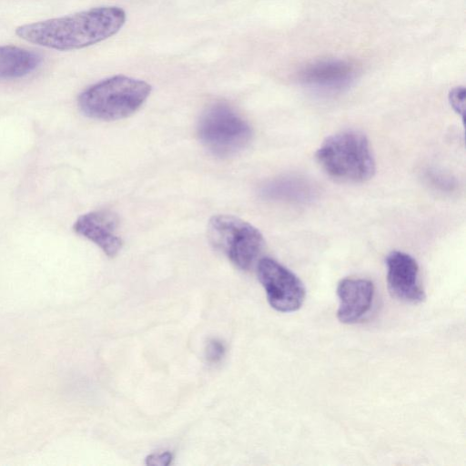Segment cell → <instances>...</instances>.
<instances>
[{
    "label": "cell",
    "instance_id": "cell-15",
    "mask_svg": "<svg viewBox=\"0 0 466 466\" xmlns=\"http://www.w3.org/2000/svg\"><path fill=\"white\" fill-rule=\"evenodd\" d=\"M173 459V455L168 452H161V453H154L146 459V463L147 465H159V466H167L171 463V461Z\"/></svg>",
    "mask_w": 466,
    "mask_h": 466
},
{
    "label": "cell",
    "instance_id": "cell-10",
    "mask_svg": "<svg viewBox=\"0 0 466 466\" xmlns=\"http://www.w3.org/2000/svg\"><path fill=\"white\" fill-rule=\"evenodd\" d=\"M354 67L341 60L320 61L307 66L300 73L303 84L324 91H336L346 87L353 79Z\"/></svg>",
    "mask_w": 466,
    "mask_h": 466
},
{
    "label": "cell",
    "instance_id": "cell-3",
    "mask_svg": "<svg viewBox=\"0 0 466 466\" xmlns=\"http://www.w3.org/2000/svg\"><path fill=\"white\" fill-rule=\"evenodd\" d=\"M322 169L345 182H363L374 175L375 160L366 136L344 130L327 137L316 152Z\"/></svg>",
    "mask_w": 466,
    "mask_h": 466
},
{
    "label": "cell",
    "instance_id": "cell-2",
    "mask_svg": "<svg viewBox=\"0 0 466 466\" xmlns=\"http://www.w3.org/2000/svg\"><path fill=\"white\" fill-rule=\"evenodd\" d=\"M150 92L151 86L146 81L116 75L86 88L79 95L77 104L85 116L112 121L137 112Z\"/></svg>",
    "mask_w": 466,
    "mask_h": 466
},
{
    "label": "cell",
    "instance_id": "cell-11",
    "mask_svg": "<svg viewBox=\"0 0 466 466\" xmlns=\"http://www.w3.org/2000/svg\"><path fill=\"white\" fill-rule=\"evenodd\" d=\"M41 63V57L30 50L14 46H0V78L16 79L35 71Z\"/></svg>",
    "mask_w": 466,
    "mask_h": 466
},
{
    "label": "cell",
    "instance_id": "cell-9",
    "mask_svg": "<svg viewBox=\"0 0 466 466\" xmlns=\"http://www.w3.org/2000/svg\"><path fill=\"white\" fill-rule=\"evenodd\" d=\"M373 283L365 279L346 278L337 287L339 306L338 319L344 324L360 320L371 308L374 297Z\"/></svg>",
    "mask_w": 466,
    "mask_h": 466
},
{
    "label": "cell",
    "instance_id": "cell-8",
    "mask_svg": "<svg viewBox=\"0 0 466 466\" xmlns=\"http://www.w3.org/2000/svg\"><path fill=\"white\" fill-rule=\"evenodd\" d=\"M117 218L108 210H96L80 216L73 226L74 231L96 246L106 255L114 258L123 246L116 234Z\"/></svg>",
    "mask_w": 466,
    "mask_h": 466
},
{
    "label": "cell",
    "instance_id": "cell-5",
    "mask_svg": "<svg viewBox=\"0 0 466 466\" xmlns=\"http://www.w3.org/2000/svg\"><path fill=\"white\" fill-rule=\"evenodd\" d=\"M208 236L212 245L242 270L250 268L264 246L258 228L232 215L213 216L208 225Z\"/></svg>",
    "mask_w": 466,
    "mask_h": 466
},
{
    "label": "cell",
    "instance_id": "cell-1",
    "mask_svg": "<svg viewBox=\"0 0 466 466\" xmlns=\"http://www.w3.org/2000/svg\"><path fill=\"white\" fill-rule=\"evenodd\" d=\"M127 14L119 6H98L62 17L18 26L22 39L51 49L67 51L84 48L116 34Z\"/></svg>",
    "mask_w": 466,
    "mask_h": 466
},
{
    "label": "cell",
    "instance_id": "cell-6",
    "mask_svg": "<svg viewBox=\"0 0 466 466\" xmlns=\"http://www.w3.org/2000/svg\"><path fill=\"white\" fill-rule=\"evenodd\" d=\"M258 278L274 309L293 312L300 309L305 300V287L285 266L273 258H263L258 263Z\"/></svg>",
    "mask_w": 466,
    "mask_h": 466
},
{
    "label": "cell",
    "instance_id": "cell-4",
    "mask_svg": "<svg viewBox=\"0 0 466 466\" xmlns=\"http://www.w3.org/2000/svg\"><path fill=\"white\" fill-rule=\"evenodd\" d=\"M198 135L208 151L224 157L244 149L251 140L252 129L231 106L217 103L201 115Z\"/></svg>",
    "mask_w": 466,
    "mask_h": 466
},
{
    "label": "cell",
    "instance_id": "cell-14",
    "mask_svg": "<svg viewBox=\"0 0 466 466\" xmlns=\"http://www.w3.org/2000/svg\"><path fill=\"white\" fill-rule=\"evenodd\" d=\"M449 101L453 110L461 116L464 121L465 111V89L463 87H455L449 94Z\"/></svg>",
    "mask_w": 466,
    "mask_h": 466
},
{
    "label": "cell",
    "instance_id": "cell-13",
    "mask_svg": "<svg viewBox=\"0 0 466 466\" xmlns=\"http://www.w3.org/2000/svg\"><path fill=\"white\" fill-rule=\"evenodd\" d=\"M226 352L225 344L218 339H210L205 349V357L210 363H217L222 360Z\"/></svg>",
    "mask_w": 466,
    "mask_h": 466
},
{
    "label": "cell",
    "instance_id": "cell-7",
    "mask_svg": "<svg viewBox=\"0 0 466 466\" xmlns=\"http://www.w3.org/2000/svg\"><path fill=\"white\" fill-rule=\"evenodd\" d=\"M387 284L390 295L409 304H420L426 299L419 281V265L402 251H391L386 258Z\"/></svg>",
    "mask_w": 466,
    "mask_h": 466
},
{
    "label": "cell",
    "instance_id": "cell-12",
    "mask_svg": "<svg viewBox=\"0 0 466 466\" xmlns=\"http://www.w3.org/2000/svg\"><path fill=\"white\" fill-rule=\"evenodd\" d=\"M299 184L292 180H277L265 187L263 193L272 198H299L305 195L306 191L300 189Z\"/></svg>",
    "mask_w": 466,
    "mask_h": 466
}]
</instances>
